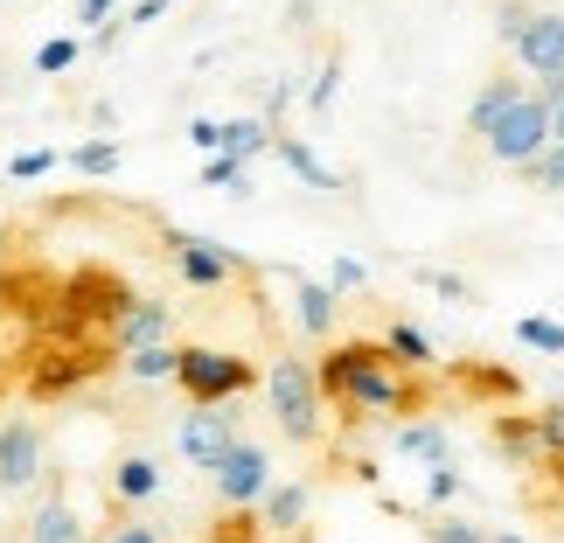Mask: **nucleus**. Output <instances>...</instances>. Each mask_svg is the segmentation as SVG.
<instances>
[{"mask_svg": "<svg viewBox=\"0 0 564 543\" xmlns=\"http://www.w3.org/2000/svg\"><path fill=\"white\" fill-rule=\"evenodd\" d=\"M523 182H530L536 195H564V146H544V154L523 167Z\"/></svg>", "mask_w": 564, "mask_h": 543, "instance_id": "nucleus-27", "label": "nucleus"}, {"mask_svg": "<svg viewBox=\"0 0 564 543\" xmlns=\"http://www.w3.org/2000/svg\"><path fill=\"white\" fill-rule=\"evenodd\" d=\"M188 146H195V154H224V119H188Z\"/></svg>", "mask_w": 564, "mask_h": 543, "instance_id": "nucleus-35", "label": "nucleus"}, {"mask_svg": "<svg viewBox=\"0 0 564 543\" xmlns=\"http://www.w3.org/2000/svg\"><path fill=\"white\" fill-rule=\"evenodd\" d=\"M425 543H488L481 523H460V515H432L425 523Z\"/></svg>", "mask_w": 564, "mask_h": 543, "instance_id": "nucleus-29", "label": "nucleus"}, {"mask_svg": "<svg viewBox=\"0 0 564 543\" xmlns=\"http://www.w3.org/2000/svg\"><path fill=\"white\" fill-rule=\"evenodd\" d=\"M77 21L84 29H105V21H119V0H77Z\"/></svg>", "mask_w": 564, "mask_h": 543, "instance_id": "nucleus-36", "label": "nucleus"}, {"mask_svg": "<svg viewBox=\"0 0 564 543\" xmlns=\"http://www.w3.org/2000/svg\"><path fill=\"white\" fill-rule=\"evenodd\" d=\"M161 14H167V0H133L119 21H126V29H147V21H161Z\"/></svg>", "mask_w": 564, "mask_h": 543, "instance_id": "nucleus-38", "label": "nucleus"}, {"mask_svg": "<svg viewBox=\"0 0 564 543\" xmlns=\"http://www.w3.org/2000/svg\"><path fill=\"white\" fill-rule=\"evenodd\" d=\"M0 182H8V175H0Z\"/></svg>", "mask_w": 564, "mask_h": 543, "instance_id": "nucleus-44", "label": "nucleus"}, {"mask_svg": "<svg viewBox=\"0 0 564 543\" xmlns=\"http://www.w3.org/2000/svg\"><path fill=\"white\" fill-rule=\"evenodd\" d=\"M167 258H175L182 286H195V293H216L230 279H245V258L230 245H216V237H203V230H167Z\"/></svg>", "mask_w": 564, "mask_h": 543, "instance_id": "nucleus-5", "label": "nucleus"}, {"mask_svg": "<svg viewBox=\"0 0 564 543\" xmlns=\"http://www.w3.org/2000/svg\"><path fill=\"white\" fill-rule=\"evenodd\" d=\"M516 70L523 77H557L564 70V8H536L530 35L516 42Z\"/></svg>", "mask_w": 564, "mask_h": 543, "instance_id": "nucleus-10", "label": "nucleus"}, {"mask_svg": "<svg viewBox=\"0 0 564 543\" xmlns=\"http://www.w3.org/2000/svg\"><path fill=\"white\" fill-rule=\"evenodd\" d=\"M495 453H502L509 467H536V425H530V411H502V419H495Z\"/></svg>", "mask_w": 564, "mask_h": 543, "instance_id": "nucleus-18", "label": "nucleus"}, {"mask_svg": "<svg viewBox=\"0 0 564 543\" xmlns=\"http://www.w3.org/2000/svg\"><path fill=\"white\" fill-rule=\"evenodd\" d=\"M77 56H84V42L77 35H50L35 50V77H63V70H77Z\"/></svg>", "mask_w": 564, "mask_h": 543, "instance_id": "nucleus-25", "label": "nucleus"}, {"mask_svg": "<svg viewBox=\"0 0 564 543\" xmlns=\"http://www.w3.org/2000/svg\"><path fill=\"white\" fill-rule=\"evenodd\" d=\"M551 146H564V105H551Z\"/></svg>", "mask_w": 564, "mask_h": 543, "instance_id": "nucleus-41", "label": "nucleus"}, {"mask_svg": "<svg viewBox=\"0 0 564 543\" xmlns=\"http://www.w3.org/2000/svg\"><path fill=\"white\" fill-rule=\"evenodd\" d=\"M383 356L398 362V369H432V356H440V349H432L425 328H411V321H390V328H383Z\"/></svg>", "mask_w": 564, "mask_h": 543, "instance_id": "nucleus-19", "label": "nucleus"}, {"mask_svg": "<svg viewBox=\"0 0 564 543\" xmlns=\"http://www.w3.org/2000/svg\"><path fill=\"white\" fill-rule=\"evenodd\" d=\"M314 383L321 398L341 404L349 419H398V411L419 404V390L404 383V369L383 356V341H328V349L314 356Z\"/></svg>", "mask_w": 564, "mask_h": 543, "instance_id": "nucleus-1", "label": "nucleus"}, {"mask_svg": "<svg viewBox=\"0 0 564 543\" xmlns=\"http://www.w3.org/2000/svg\"><path fill=\"white\" fill-rule=\"evenodd\" d=\"M328 286L335 293H362V286H370V265H362V258H335V265H328Z\"/></svg>", "mask_w": 564, "mask_h": 543, "instance_id": "nucleus-34", "label": "nucleus"}, {"mask_svg": "<svg viewBox=\"0 0 564 543\" xmlns=\"http://www.w3.org/2000/svg\"><path fill=\"white\" fill-rule=\"evenodd\" d=\"M530 98H536V105H564V70H557V77H536Z\"/></svg>", "mask_w": 564, "mask_h": 543, "instance_id": "nucleus-39", "label": "nucleus"}, {"mask_svg": "<svg viewBox=\"0 0 564 543\" xmlns=\"http://www.w3.org/2000/svg\"><path fill=\"white\" fill-rule=\"evenodd\" d=\"M516 341H523V349H536V356H564V321L523 314V321H516Z\"/></svg>", "mask_w": 564, "mask_h": 543, "instance_id": "nucleus-24", "label": "nucleus"}, {"mask_svg": "<svg viewBox=\"0 0 564 543\" xmlns=\"http://www.w3.org/2000/svg\"><path fill=\"white\" fill-rule=\"evenodd\" d=\"M523 98H530V84H523V77H516V70H495L481 91H474V105H467V133H481V140H488Z\"/></svg>", "mask_w": 564, "mask_h": 543, "instance_id": "nucleus-11", "label": "nucleus"}, {"mask_svg": "<svg viewBox=\"0 0 564 543\" xmlns=\"http://www.w3.org/2000/svg\"><path fill=\"white\" fill-rule=\"evenodd\" d=\"M272 140H279V133H272L265 119H224V154H230V161H245V167H251V161H265V154H272Z\"/></svg>", "mask_w": 564, "mask_h": 543, "instance_id": "nucleus-20", "label": "nucleus"}, {"mask_svg": "<svg viewBox=\"0 0 564 543\" xmlns=\"http://www.w3.org/2000/svg\"><path fill=\"white\" fill-rule=\"evenodd\" d=\"M460 495H467L460 467H425V502H460Z\"/></svg>", "mask_w": 564, "mask_h": 543, "instance_id": "nucleus-30", "label": "nucleus"}, {"mask_svg": "<svg viewBox=\"0 0 564 543\" xmlns=\"http://www.w3.org/2000/svg\"><path fill=\"white\" fill-rule=\"evenodd\" d=\"M175 383L188 404H237L258 390V369L230 349H203V341H182V362H175Z\"/></svg>", "mask_w": 564, "mask_h": 543, "instance_id": "nucleus-3", "label": "nucleus"}, {"mask_svg": "<svg viewBox=\"0 0 564 543\" xmlns=\"http://www.w3.org/2000/svg\"><path fill=\"white\" fill-rule=\"evenodd\" d=\"M530 21H536V8H523V0H502V8H495V42L516 56V42L530 35Z\"/></svg>", "mask_w": 564, "mask_h": 543, "instance_id": "nucleus-26", "label": "nucleus"}, {"mask_svg": "<svg viewBox=\"0 0 564 543\" xmlns=\"http://www.w3.org/2000/svg\"><path fill=\"white\" fill-rule=\"evenodd\" d=\"M167 335H175V307H167V300H147V293H133L119 307V321H112V349L119 356L154 349V341H167Z\"/></svg>", "mask_w": 564, "mask_h": 543, "instance_id": "nucleus-9", "label": "nucleus"}, {"mask_svg": "<svg viewBox=\"0 0 564 543\" xmlns=\"http://www.w3.org/2000/svg\"><path fill=\"white\" fill-rule=\"evenodd\" d=\"M105 543H167L154 523H112V536H105Z\"/></svg>", "mask_w": 564, "mask_h": 543, "instance_id": "nucleus-37", "label": "nucleus"}, {"mask_svg": "<svg viewBox=\"0 0 564 543\" xmlns=\"http://www.w3.org/2000/svg\"><path fill=\"white\" fill-rule=\"evenodd\" d=\"M119 140H84V146H70V167L84 182H105V175H119Z\"/></svg>", "mask_w": 564, "mask_h": 543, "instance_id": "nucleus-23", "label": "nucleus"}, {"mask_svg": "<svg viewBox=\"0 0 564 543\" xmlns=\"http://www.w3.org/2000/svg\"><path fill=\"white\" fill-rule=\"evenodd\" d=\"M265 404H272V419H279V432H286L293 446H321V432H328V398H321L307 356H272Z\"/></svg>", "mask_w": 564, "mask_h": 543, "instance_id": "nucleus-2", "label": "nucleus"}, {"mask_svg": "<svg viewBox=\"0 0 564 543\" xmlns=\"http://www.w3.org/2000/svg\"><path fill=\"white\" fill-rule=\"evenodd\" d=\"M209 488H216V502H224V509H258V502H265V488H272V453L258 446V439H237L224 460H216Z\"/></svg>", "mask_w": 564, "mask_h": 543, "instance_id": "nucleus-7", "label": "nucleus"}, {"mask_svg": "<svg viewBox=\"0 0 564 543\" xmlns=\"http://www.w3.org/2000/svg\"><path fill=\"white\" fill-rule=\"evenodd\" d=\"M50 167H56V154H50V146H29V154H14L8 167H0V175H8V182H42Z\"/></svg>", "mask_w": 564, "mask_h": 543, "instance_id": "nucleus-31", "label": "nucleus"}, {"mask_svg": "<svg viewBox=\"0 0 564 543\" xmlns=\"http://www.w3.org/2000/svg\"><path fill=\"white\" fill-rule=\"evenodd\" d=\"M50 474V432L35 419H0V495H29Z\"/></svg>", "mask_w": 564, "mask_h": 543, "instance_id": "nucleus-6", "label": "nucleus"}, {"mask_svg": "<svg viewBox=\"0 0 564 543\" xmlns=\"http://www.w3.org/2000/svg\"><path fill=\"white\" fill-rule=\"evenodd\" d=\"M286 105H293V84H272V98H265V126L286 112Z\"/></svg>", "mask_w": 564, "mask_h": 543, "instance_id": "nucleus-40", "label": "nucleus"}, {"mask_svg": "<svg viewBox=\"0 0 564 543\" xmlns=\"http://www.w3.org/2000/svg\"><path fill=\"white\" fill-rule=\"evenodd\" d=\"M335 314H341V293L328 286V279H293V321H300V335L328 341L335 335Z\"/></svg>", "mask_w": 564, "mask_h": 543, "instance_id": "nucleus-12", "label": "nucleus"}, {"mask_svg": "<svg viewBox=\"0 0 564 543\" xmlns=\"http://www.w3.org/2000/svg\"><path fill=\"white\" fill-rule=\"evenodd\" d=\"M21 536L29 543H91V530H84V515L63 502V495H42L35 502V515L21 523Z\"/></svg>", "mask_w": 564, "mask_h": 543, "instance_id": "nucleus-13", "label": "nucleus"}, {"mask_svg": "<svg viewBox=\"0 0 564 543\" xmlns=\"http://www.w3.org/2000/svg\"><path fill=\"white\" fill-rule=\"evenodd\" d=\"M237 439H245V432H237V411L230 404H188L182 425H175V453L195 474H216V460H224Z\"/></svg>", "mask_w": 564, "mask_h": 543, "instance_id": "nucleus-4", "label": "nucleus"}, {"mask_svg": "<svg viewBox=\"0 0 564 543\" xmlns=\"http://www.w3.org/2000/svg\"><path fill=\"white\" fill-rule=\"evenodd\" d=\"M112 495L126 509H147L161 495V460H154V453H119V460H112Z\"/></svg>", "mask_w": 564, "mask_h": 543, "instance_id": "nucleus-14", "label": "nucleus"}, {"mask_svg": "<svg viewBox=\"0 0 564 543\" xmlns=\"http://www.w3.org/2000/svg\"><path fill=\"white\" fill-rule=\"evenodd\" d=\"M488 543H530L523 530H488Z\"/></svg>", "mask_w": 564, "mask_h": 543, "instance_id": "nucleus-42", "label": "nucleus"}, {"mask_svg": "<svg viewBox=\"0 0 564 543\" xmlns=\"http://www.w3.org/2000/svg\"><path fill=\"white\" fill-rule=\"evenodd\" d=\"M245 182H251V167H245V161H230V154H209V161H203V188H230V195H245Z\"/></svg>", "mask_w": 564, "mask_h": 543, "instance_id": "nucleus-28", "label": "nucleus"}, {"mask_svg": "<svg viewBox=\"0 0 564 543\" xmlns=\"http://www.w3.org/2000/svg\"><path fill=\"white\" fill-rule=\"evenodd\" d=\"M398 453L404 460H425V467H453V432L440 419H404L398 425Z\"/></svg>", "mask_w": 564, "mask_h": 543, "instance_id": "nucleus-16", "label": "nucleus"}, {"mask_svg": "<svg viewBox=\"0 0 564 543\" xmlns=\"http://www.w3.org/2000/svg\"><path fill=\"white\" fill-rule=\"evenodd\" d=\"M544 146H551V105L523 98V105H516V112L488 133V161H495V167H516V175H523V167L544 154Z\"/></svg>", "mask_w": 564, "mask_h": 543, "instance_id": "nucleus-8", "label": "nucleus"}, {"mask_svg": "<svg viewBox=\"0 0 564 543\" xmlns=\"http://www.w3.org/2000/svg\"><path fill=\"white\" fill-rule=\"evenodd\" d=\"M272 154H279V167H286L293 182H307V188H321V195H335V188H341V175L314 154L307 140H286V133H279V140H272Z\"/></svg>", "mask_w": 564, "mask_h": 543, "instance_id": "nucleus-17", "label": "nucleus"}, {"mask_svg": "<svg viewBox=\"0 0 564 543\" xmlns=\"http://www.w3.org/2000/svg\"><path fill=\"white\" fill-rule=\"evenodd\" d=\"M530 425H536V467H551L557 481H564V404L530 411Z\"/></svg>", "mask_w": 564, "mask_h": 543, "instance_id": "nucleus-21", "label": "nucleus"}, {"mask_svg": "<svg viewBox=\"0 0 564 543\" xmlns=\"http://www.w3.org/2000/svg\"><path fill=\"white\" fill-rule=\"evenodd\" d=\"M335 91H341V63H321V70H314V84H307V112H328V105H335Z\"/></svg>", "mask_w": 564, "mask_h": 543, "instance_id": "nucleus-33", "label": "nucleus"}, {"mask_svg": "<svg viewBox=\"0 0 564 543\" xmlns=\"http://www.w3.org/2000/svg\"><path fill=\"white\" fill-rule=\"evenodd\" d=\"M0 543H29V536H0Z\"/></svg>", "mask_w": 564, "mask_h": 543, "instance_id": "nucleus-43", "label": "nucleus"}, {"mask_svg": "<svg viewBox=\"0 0 564 543\" xmlns=\"http://www.w3.org/2000/svg\"><path fill=\"white\" fill-rule=\"evenodd\" d=\"M175 362H182V341H154V349L126 356V377L133 383H175Z\"/></svg>", "mask_w": 564, "mask_h": 543, "instance_id": "nucleus-22", "label": "nucleus"}, {"mask_svg": "<svg viewBox=\"0 0 564 543\" xmlns=\"http://www.w3.org/2000/svg\"><path fill=\"white\" fill-rule=\"evenodd\" d=\"M419 279H425V286H432V293H440V300H453V307H467V300H474V286H467V279H460V272H440V265H419Z\"/></svg>", "mask_w": 564, "mask_h": 543, "instance_id": "nucleus-32", "label": "nucleus"}, {"mask_svg": "<svg viewBox=\"0 0 564 543\" xmlns=\"http://www.w3.org/2000/svg\"><path fill=\"white\" fill-rule=\"evenodd\" d=\"M307 502H314V488H307V481H272V488H265V502H258V523H265L272 536H293L300 523H307Z\"/></svg>", "mask_w": 564, "mask_h": 543, "instance_id": "nucleus-15", "label": "nucleus"}]
</instances>
